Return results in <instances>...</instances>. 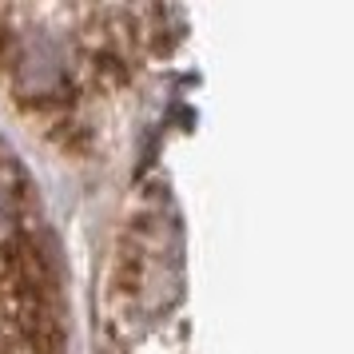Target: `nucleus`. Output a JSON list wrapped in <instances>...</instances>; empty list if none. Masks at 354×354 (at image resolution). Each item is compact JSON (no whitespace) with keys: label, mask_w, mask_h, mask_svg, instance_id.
Masks as SVG:
<instances>
[{"label":"nucleus","mask_w":354,"mask_h":354,"mask_svg":"<svg viewBox=\"0 0 354 354\" xmlns=\"http://www.w3.org/2000/svg\"><path fill=\"white\" fill-rule=\"evenodd\" d=\"M17 231V195L0 183V243H12Z\"/></svg>","instance_id":"nucleus-1"}]
</instances>
